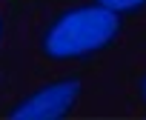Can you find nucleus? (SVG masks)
Listing matches in <instances>:
<instances>
[{"instance_id": "39448f33", "label": "nucleus", "mask_w": 146, "mask_h": 120, "mask_svg": "<svg viewBox=\"0 0 146 120\" xmlns=\"http://www.w3.org/2000/svg\"><path fill=\"white\" fill-rule=\"evenodd\" d=\"M0 40H3V17H0Z\"/></svg>"}, {"instance_id": "7ed1b4c3", "label": "nucleus", "mask_w": 146, "mask_h": 120, "mask_svg": "<svg viewBox=\"0 0 146 120\" xmlns=\"http://www.w3.org/2000/svg\"><path fill=\"white\" fill-rule=\"evenodd\" d=\"M95 3L120 17H129V15H137L140 9H146V0H95Z\"/></svg>"}, {"instance_id": "f03ea898", "label": "nucleus", "mask_w": 146, "mask_h": 120, "mask_svg": "<svg viewBox=\"0 0 146 120\" xmlns=\"http://www.w3.org/2000/svg\"><path fill=\"white\" fill-rule=\"evenodd\" d=\"M83 92L80 77H60L52 80L46 86H40L37 92L26 94L23 100H17L9 111V117L15 120H60L69 117L72 109L78 106Z\"/></svg>"}, {"instance_id": "20e7f679", "label": "nucleus", "mask_w": 146, "mask_h": 120, "mask_svg": "<svg viewBox=\"0 0 146 120\" xmlns=\"http://www.w3.org/2000/svg\"><path fill=\"white\" fill-rule=\"evenodd\" d=\"M137 94H140V100L146 103V72L140 75V80H137Z\"/></svg>"}, {"instance_id": "f257e3e1", "label": "nucleus", "mask_w": 146, "mask_h": 120, "mask_svg": "<svg viewBox=\"0 0 146 120\" xmlns=\"http://www.w3.org/2000/svg\"><path fill=\"white\" fill-rule=\"evenodd\" d=\"M123 17L98 6L95 0L54 15L40 34V51L49 60H83L117 43Z\"/></svg>"}]
</instances>
